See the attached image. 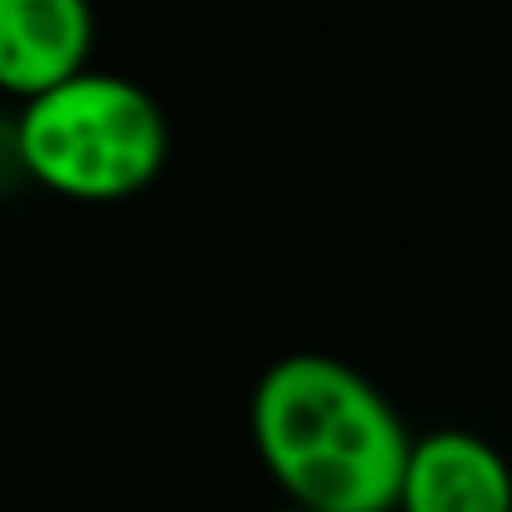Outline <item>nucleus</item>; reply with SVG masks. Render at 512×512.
Here are the masks:
<instances>
[{"label":"nucleus","instance_id":"f257e3e1","mask_svg":"<svg viewBox=\"0 0 512 512\" xmlns=\"http://www.w3.org/2000/svg\"><path fill=\"white\" fill-rule=\"evenodd\" d=\"M251 442L297 512H397L412 432L342 357H277L251 392Z\"/></svg>","mask_w":512,"mask_h":512},{"label":"nucleus","instance_id":"f03ea898","mask_svg":"<svg viewBox=\"0 0 512 512\" xmlns=\"http://www.w3.org/2000/svg\"><path fill=\"white\" fill-rule=\"evenodd\" d=\"M166 116L156 96L116 71H81L16 116V161L56 196L126 201L166 166Z\"/></svg>","mask_w":512,"mask_h":512},{"label":"nucleus","instance_id":"7ed1b4c3","mask_svg":"<svg viewBox=\"0 0 512 512\" xmlns=\"http://www.w3.org/2000/svg\"><path fill=\"white\" fill-rule=\"evenodd\" d=\"M96 16L86 0H0V91L36 101L91 71Z\"/></svg>","mask_w":512,"mask_h":512},{"label":"nucleus","instance_id":"20e7f679","mask_svg":"<svg viewBox=\"0 0 512 512\" xmlns=\"http://www.w3.org/2000/svg\"><path fill=\"white\" fill-rule=\"evenodd\" d=\"M397 512H512V462L467 427L412 437Z\"/></svg>","mask_w":512,"mask_h":512},{"label":"nucleus","instance_id":"39448f33","mask_svg":"<svg viewBox=\"0 0 512 512\" xmlns=\"http://www.w3.org/2000/svg\"><path fill=\"white\" fill-rule=\"evenodd\" d=\"M282 512H297V507H282Z\"/></svg>","mask_w":512,"mask_h":512}]
</instances>
